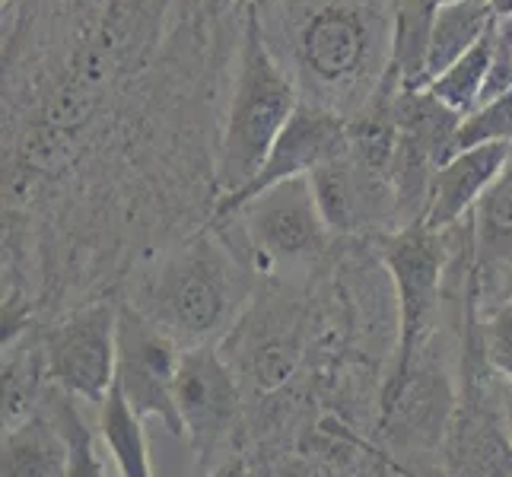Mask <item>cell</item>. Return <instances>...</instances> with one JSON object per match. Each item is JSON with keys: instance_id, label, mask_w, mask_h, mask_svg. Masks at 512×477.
Instances as JSON below:
<instances>
[{"instance_id": "cb8c5ba5", "label": "cell", "mask_w": 512, "mask_h": 477, "mask_svg": "<svg viewBox=\"0 0 512 477\" xmlns=\"http://www.w3.org/2000/svg\"><path fill=\"white\" fill-rule=\"evenodd\" d=\"M217 4H220V7H226V4H233V0H217Z\"/></svg>"}, {"instance_id": "52a82bcc", "label": "cell", "mask_w": 512, "mask_h": 477, "mask_svg": "<svg viewBox=\"0 0 512 477\" xmlns=\"http://www.w3.org/2000/svg\"><path fill=\"white\" fill-rule=\"evenodd\" d=\"M493 369H465V388L443 433L446 477H512V443L503 420V382Z\"/></svg>"}, {"instance_id": "5bb4252c", "label": "cell", "mask_w": 512, "mask_h": 477, "mask_svg": "<svg viewBox=\"0 0 512 477\" xmlns=\"http://www.w3.org/2000/svg\"><path fill=\"white\" fill-rule=\"evenodd\" d=\"M4 477H64V439L51 417L4 427Z\"/></svg>"}, {"instance_id": "5b68a950", "label": "cell", "mask_w": 512, "mask_h": 477, "mask_svg": "<svg viewBox=\"0 0 512 477\" xmlns=\"http://www.w3.org/2000/svg\"><path fill=\"white\" fill-rule=\"evenodd\" d=\"M118 312L109 303H93L70 312L45 334V376L64 395L96 408L109 398L118 366Z\"/></svg>"}, {"instance_id": "ac0fdd59", "label": "cell", "mask_w": 512, "mask_h": 477, "mask_svg": "<svg viewBox=\"0 0 512 477\" xmlns=\"http://www.w3.org/2000/svg\"><path fill=\"white\" fill-rule=\"evenodd\" d=\"M474 249L481 261H512V179L493 185L474 207Z\"/></svg>"}, {"instance_id": "7402d4cb", "label": "cell", "mask_w": 512, "mask_h": 477, "mask_svg": "<svg viewBox=\"0 0 512 477\" xmlns=\"http://www.w3.org/2000/svg\"><path fill=\"white\" fill-rule=\"evenodd\" d=\"M207 477H249V468H245L242 458H226V462L217 465Z\"/></svg>"}, {"instance_id": "d6986e66", "label": "cell", "mask_w": 512, "mask_h": 477, "mask_svg": "<svg viewBox=\"0 0 512 477\" xmlns=\"http://www.w3.org/2000/svg\"><path fill=\"white\" fill-rule=\"evenodd\" d=\"M493 144H512V90L481 102L478 109L462 115L458 128L452 134L449 156L478 150V147H493Z\"/></svg>"}, {"instance_id": "603a6c76", "label": "cell", "mask_w": 512, "mask_h": 477, "mask_svg": "<svg viewBox=\"0 0 512 477\" xmlns=\"http://www.w3.org/2000/svg\"><path fill=\"white\" fill-rule=\"evenodd\" d=\"M503 420H506L509 443H512V385H503Z\"/></svg>"}, {"instance_id": "ba28073f", "label": "cell", "mask_w": 512, "mask_h": 477, "mask_svg": "<svg viewBox=\"0 0 512 477\" xmlns=\"http://www.w3.org/2000/svg\"><path fill=\"white\" fill-rule=\"evenodd\" d=\"M233 217L242 220V233L258 261L271 268L312 261L331 236L309 179H290L264 188L239 204Z\"/></svg>"}, {"instance_id": "7a4b0ae2", "label": "cell", "mask_w": 512, "mask_h": 477, "mask_svg": "<svg viewBox=\"0 0 512 477\" xmlns=\"http://www.w3.org/2000/svg\"><path fill=\"white\" fill-rule=\"evenodd\" d=\"M299 83L290 77L264 39L258 10L245 16L239 74L229 99V112L223 121L220 150H217V194L229 201L255 182L264 159L277 144L280 131L299 109ZM217 201V204H220Z\"/></svg>"}, {"instance_id": "3957f363", "label": "cell", "mask_w": 512, "mask_h": 477, "mask_svg": "<svg viewBox=\"0 0 512 477\" xmlns=\"http://www.w3.org/2000/svg\"><path fill=\"white\" fill-rule=\"evenodd\" d=\"M249 303V277L217 236H198L175 252L140 306L156 328L182 347L210 344L236 325Z\"/></svg>"}, {"instance_id": "ffe728a7", "label": "cell", "mask_w": 512, "mask_h": 477, "mask_svg": "<svg viewBox=\"0 0 512 477\" xmlns=\"http://www.w3.org/2000/svg\"><path fill=\"white\" fill-rule=\"evenodd\" d=\"M299 341L293 331H268L264 338H252L245 369L261 392H274L284 385L299 366Z\"/></svg>"}, {"instance_id": "44dd1931", "label": "cell", "mask_w": 512, "mask_h": 477, "mask_svg": "<svg viewBox=\"0 0 512 477\" xmlns=\"http://www.w3.org/2000/svg\"><path fill=\"white\" fill-rule=\"evenodd\" d=\"M487 366L503 385H512V296L493 309L481 325Z\"/></svg>"}, {"instance_id": "6da1fadb", "label": "cell", "mask_w": 512, "mask_h": 477, "mask_svg": "<svg viewBox=\"0 0 512 477\" xmlns=\"http://www.w3.org/2000/svg\"><path fill=\"white\" fill-rule=\"evenodd\" d=\"M290 20L296 77L315 96L309 102L334 112L344 105L366 109L388 74L376 61L392 42V23L366 0H296Z\"/></svg>"}, {"instance_id": "9c48e42d", "label": "cell", "mask_w": 512, "mask_h": 477, "mask_svg": "<svg viewBox=\"0 0 512 477\" xmlns=\"http://www.w3.org/2000/svg\"><path fill=\"white\" fill-rule=\"evenodd\" d=\"M175 411H179L182 439L201 455L217 452L233 433L239 420V379L214 344L182 350L175 376Z\"/></svg>"}, {"instance_id": "8fae6325", "label": "cell", "mask_w": 512, "mask_h": 477, "mask_svg": "<svg viewBox=\"0 0 512 477\" xmlns=\"http://www.w3.org/2000/svg\"><path fill=\"white\" fill-rule=\"evenodd\" d=\"M509 163V147L493 144V147H478L449 156L443 166L433 175L430 188V204L423 226L446 233L462 217L474 214V207L481 204L484 194L503 179V169Z\"/></svg>"}, {"instance_id": "2e32d148", "label": "cell", "mask_w": 512, "mask_h": 477, "mask_svg": "<svg viewBox=\"0 0 512 477\" xmlns=\"http://www.w3.org/2000/svg\"><path fill=\"white\" fill-rule=\"evenodd\" d=\"M490 55H493V29L465 58H458L443 74L433 77L427 83V93L436 102H443L455 115H468L471 109H478L487 90V77H490Z\"/></svg>"}, {"instance_id": "8992f818", "label": "cell", "mask_w": 512, "mask_h": 477, "mask_svg": "<svg viewBox=\"0 0 512 477\" xmlns=\"http://www.w3.org/2000/svg\"><path fill=\"white\" fill-rule=\"evenodd\" d=\"M182 344L172 341L150 318L121 306L118 312V366L115 388L140 420H160L175 436H182L175 411V376H179Z\"/></svg>"}, {"instance_id": "4fadbf2b", "label": "cell", "mask_w": 512, "mask_h": 477, "mask_svg": "<svg viewBox=\"0 0 512 477\" xmlns=\"http://www.w3.org/2000/svg\"><path fill=\"white\" fill-rule=\"evenodd\" d=\"M497 20L500 13L493 7V0H443L433 16L427 83L458 58H465L481 39H487V32L497 26Z\"/></svg>"}, {"instance_id": "30bf717a", "label": "cell", "mask_w": 512, "mask_h": 477, "mask_svg": "<svg viewBox=\"0 0 512 477\" xmlns=\"http://www.w3.org/2000/svg\"><path fill=\"white\" fill-rule=\"evenodd\" d=\"M350 147V118L325 109L319 102L303 99L293 118L287 121V128L280 131L277 144L271 147L268 159H264L261 172L255 175V182L245 188L242 194L229 201L217 204V214L229 217L239 204L255 198L258 191L290 182V179H309L315 169H322L331 159L344 156Z\"/></svg>"}, {"instance_id": "9a60e30c", "label": "cell", "mask_w": 512, "mask_h": 477, "mask_svg": "<svg viewBox=\"0 0 512 477\" xmlns=\"http://www.w3.org/2000/svg\"><path fill=\"white\" fill-rule=\"evenodd\" d=\"M96 430H99L102 446L115 465V477H156L153 462H150L144 420L128 408V401L121 398L115 385L99 408Z\"/></svg>"}, {"instance_id": "e0dca14e", "label": "cell", "mask_w": 512, "mask_h": 477, "mask_svg": "<svg viewBox=\"0 0 512 477\" xmlns=\"http://www.w3.org/2000/svg\"><path fill=\"white\" fill-rule=\"evenodd\" d=\"M51 420L64 439V477H112L105 468V446L99 430H93L90 423L80 414V401L61 392Z\"/></svg>"}, {"instance_id": "277c9868", "label": "cell", "mask_w": 512, "mask_h": 477, "mask_svg": "<svg viewBox=\"0 0 512 477\" xmlns=\"http://www.w3.org/2000/svg\"><path fill=\"white\" fill-rule=\"evenodd\" d=\"M382 261L392 274L398 296V360L385 385V392H395L411 376L417 350L430 334L433 315L439 309V290H443L446 274L443 233L423 223L392 229L382 245Z\"/></svg>"}, {"instance_id": "7c38bea8", "label": "cell", "mask_w": 512, "mask_h": 477, "mask_svg": "<svg viewBox=\"0 0 512 477\" xmlns=\"http://www.w3.org/2000/svg\"><path fill=\"white\" fill-rule=\"evenodd\" d=\"M436 7L439 0H392V7H388V23H392L388 70L398 77L401 90H427V58Z\"/></svg>"}]
</instances>
